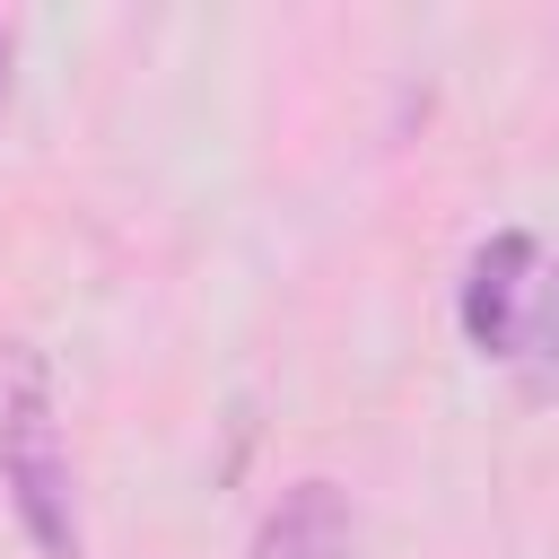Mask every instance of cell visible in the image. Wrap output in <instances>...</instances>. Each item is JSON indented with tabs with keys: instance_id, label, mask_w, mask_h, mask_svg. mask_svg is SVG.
<instances>
[{
	"instance_id": "7a4b0ae2",
	"label": "cell",
	"mask_w": 559,
	"mask_h": 559,
	"mask_svg": "<svg viewBox=\"0 0 559 559\" xmlns=\"http://www.w3.org/2000/svg\"><path fill=\"white\" fill-rule=\"evenodd\" d=\"M524 306H533V236L507 227V236H489V245L472 253V271H463V341L489 349V358H515Z\"/></svg>"
},
{
	"instance_id": "5b68a950",
	"label": "cell",
	"mask_w": 559,
	"mask_h": 559,
	"mask_svg": "<svg viewBox=\"0 0 559 559\" xmlns=\"http://www.w3.org/2000/svg\"><path fill=\"white\" fill-rule=\"evenodd\" d=\"M0 105H9V26H0Z\"/></svg>"
},
{
	"instance_id": "6da1fadb",
	"label": "cell",
	"mask_w": 559,
	"mask_h": 559,
	"mask_svg": "<svg viewBox=\"0 0 559 559\" xmlns=\"http://www.w3.org/2000/svg\"><path fill=\"white\" fill-rule=\"evenodd\" d=\"M0 489L44 559H79V489H70V445L52 411V367L35 341H0Z\"/></svg>"
},
{
	"instance_id": "277c9868",
	"label": "cell",
	"mask_w": 559,
	"mask_h": 559,
	"mask_svg": "<svg viewBox=\"0 0 559 559\" xmlns=\"http://www.w3.org/2000/svg\"><path fill=\"white\" fill-rule=\"evenodd\" d=\"M515 349L533 358V384H559V262L533 280V306H524V341Z\"/></svg>"
},
{
	"instance_id": "3957f363",
	"label": "cell",
	"mask_w": 559,
	"mask_h": 559,
	"mask_svg": "<svg viewBox=\"0 0 559 559\" xmlns=\"http://www.w3.org/2000/svg\"><path fill=\"white\" fill-rule=\"evenodd\" d=\"M253 559H349V498L332 480L280 489V507L253 533Z\"/></svg>"
}]
</instances>
